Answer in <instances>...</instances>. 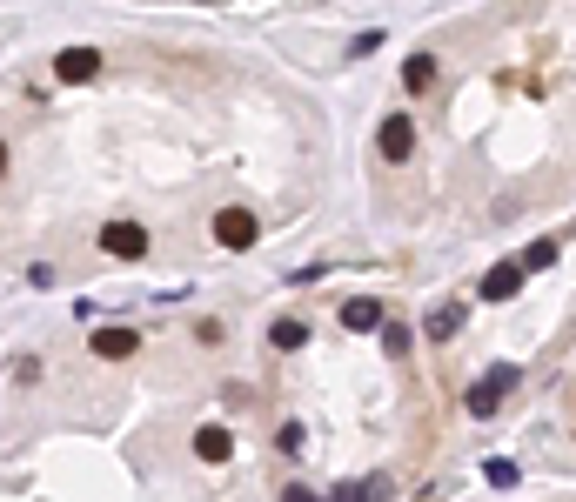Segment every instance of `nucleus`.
Returning a JSON list of instances; mask_svg holds the SVG:
<instances>
[{"label": "nucleus", "instance_id": "obj_4", "mask_svg": "<svg viewBox=\"0 0 576 502\" xmlns=\"http://www.w3.org/2000/svg\"><path fill=\"white\" fill-rule=\"evenodd\" d=\"M376 141H382V161H409V154H416V121H409V114H389Z\"/></svg>", "mask_w": 576, "mask_h": 502}, {"label": "nucleus", "instance_id": "obj_12", "mask_svg": "<svg viewBox=\"0 0 576 502\" xmlns=\"http://www.w3.org/2000/svg\"><path fill=\"white\" fill-rule=\"evenodd\" d=\"M268 342H275V349H302V342H309V322H302V315H282V322L268 328Z\"/></svg>", "mask_w": 576, "mask_h": 502}, {"label": "nucleus", "instance_id": "obj_1", "mask_svg": "<svg viewBox=\"0 0 576 502\" xmlns=\"http://www.w3.org/2000/svg\"><path fill=\"white\" fill-rule=\"evenodd\" d=\"M215 241H222L228 255H242V248L262 241V221L248 215V208H222V215H215Z\"/></svg>", "mask_w": 576, "mask_h": 502}, {"label": "nucleus", "instance_id": "obj_15", "mask_svg": "<svg viewBox=\"0 0 576 502\" xmlns=\"http://www.w3.org/2000/svg\"><path fill=\"white\" fill-rule=\"evenodd\" d=\"M376 496H382V482H342L329 502H376Z\"/></svg>", "mask_w": 576, "mask_h": 502}, {"label": "nucleus", "instance_id": "obj_13", "mask_svg": "<svg viewBox=\"0 0 576 502\" xmlns=\"http://www.w3.org/2000/svg\"><path fill=\"white\" fill-rule=\"evenodd\" d=\"M483 476H489V489H516V482H523V469H516L510 456H489V462H483Z\"/></svg>", "mask_w": 576, "mask_h": 502}, {"label": "nucleus", "instance_id": "obj_18", "mask_svg": "<svg viewBox=\"0 0 576 502\" xmlns=\"http://www.w3.org/2000/svg\"><path fill=\"white\" fill-rule=\"evenodd\" d=\"M0 175H7V141H0Z\"/></svg>", "mask_w": 576, "mask_h": 502}, {"label": "nucleus", "instance_id": "obj_8", "mask_svg": "<svg viewBox=\"0 0 576 502\" xmlns=\"http://www.w3.org/2000/svg\"><path fill=\"white\" fill-rule=\"evenodd\" d=\"M516 288H523V262H496L483 275V302H516Z\"/></svg>", "mask_w": 576, "mask_h": 502}, {"label": "nucleus", "instance_id": "obj_2", "mask_svg": "<svg viewBox=\"0 0 576 502\" xmlns=\"http://www.w3.org/2000/svg\"><path fill=\"white\" fill-rule=\"evenodd\" d=\"M101 248H108L114 262H141V255H148V228H141V221H108V228H101Z\"/></svg>", "mask_w": 576, "mask_h": 502}, {"label": "nucleus", "instance_id": "obj_11", "mask_svg": "<svg viewBox=\"0 0 576 502\" xmlns=\"http://www.w3.org/2000/svg\"><path fill=\"white\" fill-rule=\"evenodd\" d=\"M429 81H436V54H409V61H402V88L429 94Z\"/></svg>", "mask_w": 576, "mask_h": 502}, {"label": "nucleus", "instance_id": "obj_6", "mask_svg": "<svg viewBox=\"0 0 576 502\" xmlns=\"http://www.w3.org/2000/svg\"><path fill=\"white\" fill-rule=\"evenodd\" d=\"M463 322H469L463 302H436L429 315H422V335H429V342H449V335H463Z\"/></svg>", "mask_w": 576, "mask_h": 502}, {"label": "nucleus", "instance_id": "obj_7", "mask_svg": "<svg viewBox=\"0 0 576 502\" xmlns=\"http://www.w3.org/2000/svg\"><path fill=\"white\" fill-rule=\"evenodd\" d=\"M382 322H389V315H382V302H369V295L342 302V328H349V335H382Z\"/></svg>", "mask_w": 576, "mask_h": 502}, {"label": "nucleus", "instance_id": "obj_3", "mask_svg": "<svg viewBox=\"0 0 576 502\" xmlns=\"http://www.w3.org/2000/svg\"><path fill=\"white\" fill-rule=\"evenodd\" d=\"M510 389H516V362H496V369H489L483 382L469 389V415H489V409H496V402H503Z\"/></svg>", "mask_w": 576, "mask_h": 502}, {"label": "nucleus", "instance_id": "obj_16", "mask_svg": "<svg viewBox=\"0 0 576 502\" xmlns=\"http://www.w3.org/2000/svg\"><path fill=\"white\" fill-rule=\"evenodd\" d=\"M382 349H389V355H409V328H402V322H382Z\"/></svg>", "mask_w": 576, "mask_h": 502}, {"label": "nucleus", "instance_id": "obj_9", "mask_svg": "<svg viewBox=\"0 0 576 502\" xmlns=\"http://www.w3.org/2000/svg\"><path fill=\"white\" fill-rule=\"evenodd\" d=\"M195 456L201 462H228V456H235V436H228L222 422H201V429H195Z\"/></svg>", "mask_w": 576, "mask_h": 502}, {"label": "nucleus", "instance_id": "obj_14", "mask_svg": "<svg viewBox=\"0 0 576 502\" xmlns=\"http://www.w3.org/2000/svg\"><path fill=\"white\" fill-rule=\"evenodd\" d=\"M543 268H556V241H530L523 248V275H543Z\"/></svg>", "mask_w": 576, "mask_h": 502}, {"label": "nucleus", "instance_id": "obj_10", "mask_svg": "<svg viewBox=\"0 0 576 502\" xmlns=\"http://www.w3.org/2000/svg\"><path fill=\"white\" fill-rule=\"evenodd\" d=\"M134 349H141L134 328H94V355H101V362H121V355H134Z\"/></svg>", "mask_w": 576, "mask_h": 502}, {"label": "nucleus", "instance_id": "obj_17", "mask_svg": "<svg viewBox=\"0 0 576 502\" xmlns=\"http://www.w3.org/2000/svg\"><path fill=\"white\" fill-rule=\"evenodd\" d=\"M282 502H315V489H302V482H295V489H288Z\"/></svg>", "mask_w": 576, "mask_h": 502}, {"label": "nucleus", "instance_id": "obj_5", "mask_svg": "<svg viewBox=\"0 0 576 502\" xmlns=\"http://www.w3.org/2000/svg\"><path fill=\"white\" fill-rule=\"evenodd\" d=\"M54 74H61L67 88H81V81H94V74H101V54H94V47H61Z\"/></svg>", "mask_w": 576, "mask_h": 502}]
</instances>
